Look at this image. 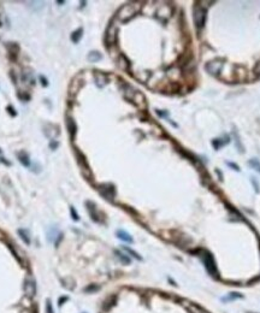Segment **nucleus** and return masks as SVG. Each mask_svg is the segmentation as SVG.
Listing matches in <instances>:
<instances>
[{"instance_id":"nucleus-1","label":"nucleus","mask_w":260,"mask_h":313,"mask_svg":"<svg viewBox=\"0 0 260 313\" xmlns=\"http://www.w3.org/2000/svg\"><path fill=\"white\" fill-rule=\"evenodd\" d=\"M136 12H137V7L134 4H127V5L120 7V10L117 14V17L122 22H127V21L131 19L136 14Z\"/></svg>"},{"instance_id":"nucleus-2","label":"nucleus","mask_w":260,"mask_h":313,"mask_svg":"<svg viewBox=\"0 0 260 313\" xmlns=\"http://www.w3.org/2000/svg\"><path fill=\"white\" fill-rule=\"evenodd\" d=\"M205 19H206V10L196 5L195 9H194V22L196 24L198 28H202L203 24H205Z\"/></svg>"},{"instance_id":"nucleus-3","label":"nucleus","mask_w":260,"mask_h":313,"mask_svg":"<svg viewBox=\"0 0 260 313\" xmlns=\"http://www.w3.org/2000/svg\"><path fill=\"white\" fill-rule=\"evenodd\" d=\"M223 69V60L222 59H215L206 64V70L211 75H218L220 70Z\"/></svg>"},{"instance_id":"nucleus-4","label":"nucleus","mask_w":260,"mask_h":313,"mask_svg":"<svg viewBox=\"0 0 260 313\" xmlns=\"http://www.w3.org/2000/svg\"><path fill=\"white\" fill-rule=\"evenodd\" d=\"M99 192H100V194L104 196V198H105V199L111 200V201L115 199L116 189L112 184H101V185H99Z\"/></svg>"},{"instance_id":"nucleus-5","label":"nucleus","mask_w":260,"mask_h":313,"mask_svg":"<svg viewBox=\"0 0 260 313\" xmlns=\"http://www.w3.org/2000/svg\"><path fill=\"white\" fill-rule=\"evenodd\" d=\"M202 260H203V263H205V266H206L207 271H208L212 276H213V275H217L216 264H215V260H213L212 256L208 254V253H205V254H202Z\"/></svg>"},{"instance_id":"nucleus-6","label":"nucleus","mask_w":260,"mask_h":313,"mask_svg":"<svg viewBox=\"0 0 260 313\" xmlns=\"http://www.w3.org/2000/svg\"><path fill=\"white\" fill-rule=\"evenodd\" d=\"M24 290H26V294L28 295V298L33 299L35 296V294H36V284H35V281L33 278H27L26 279Z\"/></svg>"},{"instance_id":"nucleus-7","label":"nucleus","mask_w":260,"mask_h":313,"mask_svg":"<svg viewBox=\"0 0 260 313\" xmlns=\"http://www.w3.org/2000/svg\"><path fill=\"white\" fill-rule=\"evenodd\" d=\"M86 206H87V210H88V212H89V214H90V218H92L94 222H97V223H100V222H101L100 216H99V212H98V210H97V206H95V204H94V202H92V201H87Z\"/></svg>"},{"instance_id":"nucleus-8","label":"nucleus","mask_w":260,"mask_h":313,"mask_svg":"<svg viewBox=\"0 0 260 313\" xmlns=\"http://www.w3.org/2000/svg\"><path fill=\"white\" fill-rule=\"evenodd\" d=\"M6 48L9 51V58L14 61L17 59V56H18V52H19V46L14 42H9L6 43Z\"/></svg>"},{"instance_id":"nucleus-9","label":"nucleus","mask_w":260,"mask_h":313,"mask_svg":"<svg viewBox=\"0 0 260 313\" xmlns=\"http://www.w3.org/2000/svg\"><path fill=\"white\" fill-rule=\"evenodd\" d=\"M116 38H117V29L111 24L107 30H106V35H105V40L108 45H113L116 41Z\"/></svg>"},{"instance_id":"nucleus-10","label":"nucleus","mask_w":260,"mask_h":313,"mask_svg":"<svg viewBox=\"0 0 260 313\" xmlns=\"http://www.w3.org/2000/svg\"><path fill=\"white\" fill-rule=\"evenodd\" d=\"M66 129L69 131V135H70L71 140H73V137L76 135V131H77V125H76V122L73 121V118H71V117L66 118Z\"/></svg>"},{"instance_id":"nucleus-11","label":"nucleus","mask_w":260,"mask_h":313,"mask_svg":"<svg viewBox=\"0 0 260 313\" xmlns=\"http://www.w3.org/2000/svg\"><path fill=\"white\" fill-rule=\"evenodd\" d=\"M17 158H18L19 163H21L23 166H26V168H29V166H30V159H29L28 153H27L26 151H19V152H17Z\"/></svg>"},{"instance_id":"nucleus-12","label":"nucleus","mask_w":260,"mask_h":313,"mask_svg":"<svg viewBox=\"0 0 260 313\" xmlns=\"http://www.w3.org/2000/svg\"><path fill=\"white\" fill-rule=\"evenodd\" d=\"M18 235H19V237L22 239V241L24 242L26 244H30V236H29V232L26 230V229H18Z\"/></svg>"},{"instance_id":"nucleus-13","label":"nucleus","mask_w":260,"mask_h":313,"mask_svg":"<svg viewBox=\"0 0 260 313\" xmlns=\"http://www.w3.org/2000/svg\"><path fill=\"white\" fill-rule=\"evenodd\" d=\"M82 35H83V29L80 28L77 29V30H75L73 33L71 34V41L73 43H77L80 42V40L82 39Z\"/></svg>"},{"instance_id":"nucleus-14","label":"nucleus","mask_w":260,"mask_h":313,"mask_svg":"<svg viewBox=\"0 0 260 313\" xmlns=\"http://www.w3.org/2000/svg\"><path fill=\"white\" fill-rule=\"evenodd\" d=\"M117 237H118L119 240H122V241L132 242V239H131V236H130L128 232L123 231V230H118V231H117Z\"/></svg>"},{"instance_id":"nucleus-15","label":"nucleus","mask_w":260,"mask_h":313,"mask_svg":"<svg viewBox=\"0 0 260 313\" xmlns=\"http://www.w3.org/2000/svg\"><path fill=\"white\" fill-rule=\"evenodd\" d=\"M119 66H120L123 70H127V69H129L130 63H129V60H128V58L125 57L124 54H122V56H120V58H119Z\"/></svg>"},{"instance_id":"nucleus-16","label":"nucleus","mask_w":260,"mask_h":313,"mask_svg":"<svg viewBox=\"0 0 260 313\" xmlns=\"http://www.w3.org/2000/svg\"><path fill=\"white\" fill-rule=\"evenodd\" d=\"M101 58H102L101 57V54L99 52H97V51H93V52H90V53L88 54V60L92 61V63H95V61L100 60Z\"/></svg>"},{"instance_id":"nucleus-17","label":"nucleus","mask_w":260,"mask_h":313,"mask_svg":"<svg viewBox=\"0 0 260 313\" xmlns=\"http://www.w3.org/2000/svg\"><path fill=\"white\" fill-rule=\"evenodd\" d=\"M95 80H97V85L98 87H104V85L106 83V77H105V75L104 73H100V72H98L97 75H95Z\"/></svg>"},{"instance_id":"nucleus-18","label":"nucleus","mask_w":260,"mask_h":313,"mask_svg":"<svg viewBox=\"0 0 260 313\" xmlns=\"http://www.w3.org/2000/svg\"><path fill=\"white\" fill-rule=\"evenodd\" d=\"M116 254H117V256L119 258V260L123 263V264H130V258L128 256H125V254H123V253H120L119 251H116Z\"/></svg>"},{"instance_id":"nucleus-19","label":"nucleus","mask_w":260,"mask_h":313,"mask_svg":"<svg viewBox=\"0 0 260 313\" xmlns=\"http://www.w3.org/2000/svg\"><path fill=\"white\" fill-rule=\"evenodd\" d=\"M249 165H250L252 168H254L257 171H259L260 172V163L257 160V159H252V160L249 161Z\"/></svg>"},{"instance_id":"nucleus-20","label":"nucleus","mask_w":260,"mask_h":313,"mask_svg":"<svg viewBox=\"0 0 260 313\" xmlns=\"http://www.w3.org/2000/svg\"><path fill=\"white\" fill-rule=\"evenodd\" d=\"M99 290V287L98 285H94V284H90L88 285L87 288H85V291L86 293H93V291H98Z\"/></svg>"},{"instance_id":"nucleus-21","label":"nucleus","mask_w":260,"mask_h":313,"mask_svg":"<svg viewBox=\"0 0 260 313\" xmlns=\"http://www.w3.org/2000/svg\"><path fill=\"white\" fill-rule=\"evenodd\" d=\"M123 249H124V251H125V252H128V253H129V254H131V256H134V258H136V259H137V260H141V256H139V254H137V253H136V252H134V251H132V249H130V248H128V247H124V248H123Z\"/></svg>"},{"instance_id":"nucleus-22","label":"nucleus","mask_w":260,"mask_h":313,"mask_svg":"<svg viewBox=\"0 0 260 313\" xmlns=\"http://www.w3.org/2000/svg\"><path fill=\"white\" fill-rule=\"evenodd\" d=\"M46 313H54L51 300H47V302H46Z\"/></svg>"},{"instance_id":"nucleus-23","label":"nucleus","mask_w":260,"mask_h":313,"mask_svg":"<svg viewBox=\"0 0 260 313\" xmlns=\"http://www.w3.org/2000/svg\"><path fill=\"white\" fill-rule=\"evenodd\" d=\"M18 95V98L22 100V101H28V100H30V95L29 94H27V93H24V94H22L21 92L17 94Z\"/></svg>"},{"instance_id":"nucleus-24","label":"nucleus","mask_w":260,"mask_h":313,"mask_svg":"<svg viewBox=\"0 0 260 313\" xmlns=\"http://www.w3.org/2000/svg\"><path fill=\"white\" fill-rule=\"evenodd\" d=\"M70 213H71V218L73 220H78L80 219V217H78V214L76 212V210L73 208V207H70Z\"/></svg>"},{"instance_id":"nucleus-25","label":"nucleus","mask_w":260,"mask_h":313,"mask_svg":"<svg viewBox=\"0 0 260 313\" xmlns=\"http://www.w3.org/2000/svg\"><path fill=\"white\" fill-rule=\"evenodd\" d=\"M7 111H9V113L11 114L12 117H14V116L17 114V113H16V111L14 110V107H12V106H9V107H7Z\"/></svg>"},{"instance_id":"nucleus-26","label":"nucleus","mask_w":260,"mask_h":313,"mask_svg":"<svg viewBox=\"0 0 260 313\" xmlns=\"http://www.w3.org/2000/svg\"><path fill=\"white\" fill-rule=\"evenodd\" d=\"M254 72H255L257 75H260V61L257 63V65H255V68H254Z\"/></svg>"},{"instance_id":"nucleus-27","label":"nucleus","mask_w":260,"mask_h":313,"mask_svg":"<svg viewBox=\"0 0 260 313\" xmlns=\"http://www.w3.org/2000/svg\"><path fill=\"white\" fill-rule=\"evenodd\" d=\"M40 80H41V85H43V87H46V85H48V82H47V80L43 77V76H40Z\"/></svg>"},{"instance_id":"nucleus-28","label":"nucleus","mask_w":260,"mask_h":313,"mask_svg":"<svg viewBox=\"0 0 260 313\" xmlns=\"http://www.w3.org/2000/svg\"><path fill=\"white\" fill-rule=\"evenodd\" d=\"M49 147H51V148L54 151V149H56V148L58 147V142H54V141H52V142L49 143Z\"/></svg>"},{"instance_id":"nucleus-29","label":"nucleus","mask_w":260,"mask_h":313,"mask_svg":"<svg viewBox=\"0 0 260 313\" xmlns=\"http://www.w3.org/2000/svg\"><path fill=\"white\" fill-rule=\"evenodd\" d=\"M66 300H68V298H65V296H64V298H60V299H59V306H61V305H63V302H64V301H66Z\"/></svg>"},{"instance_id":"nucleus-30","label":"nucleus","mask_w":260,"mask_h":313,"mask_svg":"<svg viewBox=\"0 0 260 313\" xmlns=\"http://www.w3.org/2000/svg\"><path fill=\"white\" fill-rule=\"evenodd\" d=\"M10 76H11V78H12V81H14V83H16V77H14V71H12V70H11V71H10Z\"/></svg>"},{"instance_id":"nucleus-31","label":"nucleus","mask_w":260,"mask_h":313,"mask_svg":"<svg viewBox=\"0 0 260 313\" xmlns=\"http://www.w3.org/2000/svg\"><path fill=\"white\" fill-rule=\"evenodd\" d=\"M0 26H1V22H0Z\"/></svg>"},{"instance_id":"nucleus-32","label":"nucleus","mask_w":260,"mask_h":313,"mask_svg":"<svg viewBox=\"0 0 260 313\" xmlns=\"http://www.w3.org/2000/svg\"><path fill=\"white\" fill-rule=\"evenodd\" d=\"M0 153H1V151H0Z\"/></svg>"}]
</instances>
